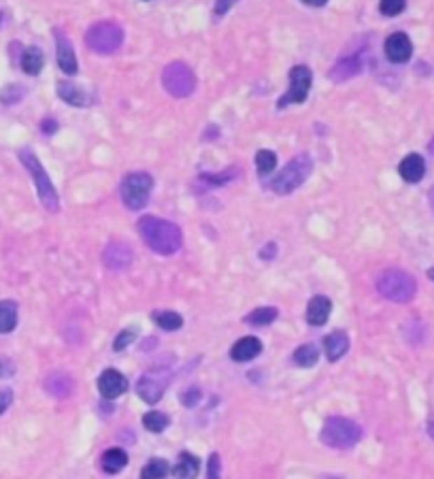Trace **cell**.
<instances>
[{"mask_svg": "<svg viewBox=\"0 0 434 479\" xmlns=\"http://www.w3.org/2000/svg\"><path fill=\"white\" fill-rule=\"evenodd\" d=\"M234 179V171H226V173H220V175H200V181H206L209 186H226L228 181Z\"/></svg>", "mask_w": 434, "mask_h": 479, "instance_id": "obj_34", "label": "cell"}, {"mask_svg": "<svg viewBox=\"0 0 434 479\" xmlns=\"http://www.w3.org/2000/svg\"><path fill=\"white\" fill-rule=\"evenodd\" d=\"M124 43V30L120 24L115 22H98L94 26H90L88 34H85V45L94 51V53H113L122 47Z\"/></svg>", "mask_w": 434, "mask_h": 479, "instance_id": "obj_6", "label": "cell"}, {"mask_svg": "<svg viewBox=\"0 0 434 479\" xmlns=\"http://www.w3.org/2000/svg\"><path fill=\"white\" fill-rule=\"evenodd\" d=\"M413 53L411 39L405 32H394L386 39V58L394 64H405L409 62Z\"/></svg>", "mask_w": 434, "mask_h": 479, "instance_id": "obj_13", "label": "cell"}, {"mask_svg": "<svg viewBox=\"0 0 434 479\" xmlns=\"http://www.w3.org/2000/svg\"><path fill=\"white\" fill-rule=\"evenodd\" d=\"M136 230L143 239V243L160 254V256H173L181 249L183 245V235H181V228L169 220H160V218H153V216H145L139 220L136 224Z\"/></svg>", "mask_w": 434, "mask_h": 479, "instance_id": "obj_1", "label": "cell"}, {"mask_svg": "<svg viewBox=\"0 0 434 479\" xmlns=\"http://www.w3.org/2000/svg\"><path fill=\"white\" fill-rule=\"evenodd\" d=\"M134 339H136V328H124V331L115 337V341H113V352L126 349L128 345H132Z\"/></svg>", "mask_w": 434, "mask_h": 479, "instance_id": "obj_33", "label": "cell"}, {"mask_svg": "<svg viewBox=\"0 0 434 479\" xmlns=\"http://www.w3.org/2000/svg\"><path fill=\"white\" fill-rule=\"evenodd\" d=\"M58 128H60V124H58L56 120H51V118H47V120H43V122H41V130H43V134H53V132H58Z\"/></svg>", "mask_w": 434, "mask_h": 479, "instance_id": "obj_40", "label": "cell"}, {"mask_svg": "<svg viewBox=\"0 0 434 479\" xmlns=\"http://www.w3.org/2000/svg\"><path fill=\"white\" fill-rule=\"evenodd\" d=\"M277 167V155L275 151L270 149H260L255 153V169H258V175L260 177H266L268 173H273Z\"/></svg>", "mask_w": 434, "mask_h": 479, "instance_id": "obj_30", "label": "cell"}, {"mask_svg": "<svg viewBox=\"0 0 434 479\" xmlns=\"http://www.w3.org/2000/svg\"><path fill=\"white\" fill-rule=\"evenodd\" d=\"M323 349H326V358L330 362H337L339 358H343L349 349V337L343 331H335L328 337L323 339Z\"/></svg>", "mask_w": 434, "mask_h": 479, "instance_id": "obj_20", "label": "cell"}, {"mask_svg": "<svg viewBox=\"0 0 434 479\" xmlns=\"http://www.w3.org/2000/svg\"><path fill=\"white\" fill-rule=\"evenodd\" d=\"M277 309L275 307H260V309H253L249 315H245V324H251V326H268L270 322H275L277 319Z\"/></svg>", "mask_w": 434, "mask_h": 479, "instance_id": "obj_27", "label": "cell"}, {"mask_svg": "<svg viewBox=\"0 0 434 479\" xmlns=\"http://www.w3.org/2000/svg\"><path fill=\"white\" fill-rule=\"evenodd\" d=\"M20 64H22V71L26 75H38L43 71V64H45V56L43 51L34 45L26 47L22 51V58H20Z\"/></svg>", "mask_w": 434, "mask_h": 479, "instance_id": "obj_23", "label": "cell"}, {"mask_svg": "<svg viewBox=\"0 0 434 479\" xmlns=\"http://www.w3.org/2000/svg\"><path fill=\"white\" fill-rule=\"evenodd\" d=\"M360 71H362V60L358 56H349V58H341L339 62H335V67L328 71V77L335 83H345L347 79L356 77Z\"/></svg>", "mask_w": 434, "mask_h": 479, "instance_id": "obj_18", "label": "cell"}, {"mask_svg": "<svg viewBox=\"0 0 434 479\" xmlns=\"http://www.w3.org/2000/svg\"><path fill=\"white\" fill-rule=\"evenodd\" d=\"M260 352H262V341L258 337H243L232 345L230 358L234 362H249L255 356H260Z\"/></svg>", "mask_w": 434, "mask_h": 479, "instance_id": "obj_19", "label": "cell"}, {"mask_svg": "<svg viewBox=\"0 0 434 479\" xmlns=\"http://www.w3.org/2000/svg\"><path fill=\"white\" fill-rule=\"evenodd\" d=\"M56 58H58V67L62 69V73L66 75H77L79 64H77V56H75V49L73 43L69 41V36H64L62 32H56Z\"/></svg>", "mask_w": 434, "mask_h": 479, "instance_id": "obj_14", "label": "cell"}, {"mask_svg": "<svg viewBox=\"0 0 434 479\" xmlns=\"http://www.w3.org/2000/svg\"><path fill=\"white\" fill-rule=\"evenodd\" d=\"M428 435L434 439V419H430V422H428Z\"/></svg>", "mask_w": 434, "mask_h": 479, "instance_id": "obj_44", "label": "cell"}, {"mask_svg": "<svg viewBox=\"0 0 434 479\" xmlns=\"http://www.w3.org/2000/svg\"><path fill=\"white\" fill-rule=\"evenodd\" d=\"M220 471H222L220 456H217V454H211V456H209V466H206V479H222Z\"/></svg>", "mask_w": 434, "mask_h": 479, "instance_id": "obj_36", "label": "cell"}, {"mask_svg": "<svg viewBox=\"0 0 434 479\" xmlns=\"http://www.w3.org/2000/svg\"><path fill=\"white\" fill-rule=\"evenodd\" d=\"M319 439L323 445H328L332 450H349L362 439V429L358 422L349 417L332 415L323 422Z\"/></svg>", "mask_w": 434, "mask_h": 479, "instance_id": "obj_2", "label": "cell"}, {"mask_svg": "<svg viewBox=\"0 0 434 479\" xmlns=\"http://www.w3.org/2000/svg\"><path fill=\"white\" fill-rule=\"evenodd\" d=\"M126 390H128V380L122 375L120 370L106 368V370L100 373V377H98V392L102 394V398L113 401V398L122 396Z\"/></svg>", "mask_w": 434, "mask_h": 479, "instance_id": "obj_12", "label": "cell"}, {"mask_svg": "<svg viewBox=\"0 0 434 479\" xmlns=\"http://www.w3.org/2000/svg\"><path fill=\"white\" fill-rule=\"evenodd\" d=\"M11 375H15V364L9 358L0 356V380H7Z\"/></svg>", "mask_w": 434, "mask_h": 479, "instance_id": "obj_38", "label": "cell"}, {"mask_svg": "<svg viewBox=\"0 0 434 479\" xmlns=\"http://www.w3.org/2000/svg\"><path fill=\"white\" fill-rule=\"evenodd\" d=\"M167 475H169V462L162 458H151L141 471V479H164Z\"/></svg>", "mask_w": 434, "mask_h": 479, "instance_id": "obj_31", "label": "cell"}, {"mask_svg": "<svg viewBox=\"0 0 434 479\" xmlns=\"http://www.w3.org/2000/svg\"><path fill=\"white\" fill-rule=\"evenodd\" d=\"M311 171H313L311 155L309 153H298L286 165V169L273 181H270V190H273L275 194H281V196L292 194L296 188H300L307 181Z\"/></svg>", "mask_w": 434, "mask_h": 479, "instance_id": "obj_4", "label": "cell"}, {"mask_svg": "<svg viewBox=\"0 0 434 479\" xmlns=\"http://www.w3.org/2000/svg\"><path fill=\"white\" fill-rule=\"evenodd\" d=\"M18 326V305L13 300L0 303V335H9Z\"/></svg>", "mask_w": 434, "mask_h": 479, "instance_id": "obj_25", "label": "cell"}, {"mask_svg": "<svg viewBox=\"0 0 434 479\" xmlns=\"http://www.w3.org/2000/svg\"><path fill=\"white\" fill-rule=\"evenodd\" d=\"M102 262L108 271H126L132 264V249L124 241H111L102 251Z\"/></svg>", "mask_w": 434, "mask_h": 479, "instance_id": "obj_11", "label": "cell"}, {"mask_svg": "<svg viewBox=\"0 0 434 479\" xmlns=\"http://www.w3.org/2000/svg\"><path fill=\"white\" fill-rule=\"evenodd\" d=\"M311 83H313L311 71L307 67H302V64L300 67H294L290 71V90L277 102L279 109H284V106H288V104H300V102H304L307 96H309Z\"/></svg>", "mask_w": 434, "mask_h": 479, "instance_id": "obj_10", "label": "cell"}, {"mask_svg": "<svg viewBox=\"0 0 434 479\" xmlns=\"http://www.w3.org/2000/svg\"><path fill=\"white\" fill-rule=\"evenodd\" d=\"M377 290L384 298H388L392 303H409V300H413V296L417 292V284H415L413 275H409L407 271L388 269L379 275Z\"/></svg>", "mask_w": 434, "mask_h": 479, "instance_id": "obj_3", "label": "cell"}, {"mask_svg": "<svg viewBox=\"0 0 434 479\" xmlns=\"http://www.w3.org/2000/svg\"><path fill=\"white\" fill-rule=\"evenodd\" d=\"M126 464H128V454L122 447H108L100 458V466L108 475H115V473L124 471Z\"/></svg>", "mask_w": 434, "mask_h": 479, "instance_id": "obj_22", "label": "cell"}, {"mask_svg": "<svg viewBox=\"0 0 434 479\" xmlns=\"http://www.w3.org/2000/svg\"><path fill=\"white\" fill-rule=\"evenodd\" d=\"M58 96H60L64 102L73 104V106H88V104H90L88 92H85L81 85L73 83V81H60V83H58Z\"/></svg>", "mask_w": 434, "mask_h": 479, "instance_id": "obj_21", "label": "cell"}, {"mask_svg": "<svg viewBox=\"0 0 434 479\" xmlns=\"http://www.w3.org/2000/svg\"><path fill=\"white\" fill-rule=\"evenodd\" d=\"M169 424H171V417H169L167 413L149 411V413L143 415V426H145V429H147L149 433H153V435H160L162 431L167 429Z\"/></svg>", "mask_w": 434, "mask_h": 479, "instance_id": "obj_28", "label": "cell"}, {"mask_svg": "<svg viewBox=\"0 0 434 479\" xmlns=\"http://www.w3.org/2000/svg\"><path fill=\"white\" fill-rule=\"evenodd\" d=\"M398 173L400 177L407 181V183H417L424 179L426 175V162H424V158L419 153H409L400 160V165H398Z\"/></svg>", "mask_w": 434, "mask_h": 479, "instance_id": "obj_16", "label": "cell"}, {"mask_svg": "<svg viewBox=\"0 0 434 479\" xmlns=\"http://www.w3.org/2000/svg\"><path fill=\"white\" fill-rule=\"evenodd\" d=\"M317 360H319V349H317L313 343H304V345H300V347L294 352V362H296L298 366L311 368V366L317 364Z\"/></svg>", "mask_w": 434, "mask_h": 479, "instance_id": "obj_29", "label": "cell"}, {"mask_svg": "<svg viewBox=\"0 0 434 479\" xmlns=\"http://www.w3.org/2000/svg\"><path fill=\"white\" fill-rule=\"evenodd\" d=\"M11 403H13V392L11 390H3V392H0V415H3L9 409Z\"/></svg>", "mask_w": 434, "mask_h": 479, "instance_id": "obj_39", "label": "cell"}, {"mask_svg": "<svg viewBox=\"0 0 434 479\" xmlns=\"http://www.w3.org/2000/svg\"><path fill=\"white\" fill-rule=\"evenodd\" d=\"M332 313V303L328 296H313L307 307V322L311 326H323Z\"/></svg>", "mask_w": 434, "mask_h": 479, "instance_id": "obj_17", "label": "cell"}, {"mask_svg": "<svg viewBox=\"0 0 434 479\" xmlns=\"http://www.w3.org/2000/svg\"><path fill=\"white\" fill-rule=\"evenodd\" d=\"M151 190H153V177L149 173H141V171L126 175L124 181H122V186H120L122 200H124V204L130 211L143 209L149 202Z\"/></svg>", "mask_w": 434, "mask_h": 479, "instance_id": "obj_7", "label": "cell"}, {"mask_svg": "<svg viewBox=\"0 0 434 479\" xmlns=\"http://www.w3.org/2000/svg\"><path fill=\"white\" fill-rule=\"evenodd\" d=\"M20 160H22L24 167L28 169V173H30L32 179H34V186H36V192H38V198H41L43 207H45L47 211H58V209H60L58 192H56V188H53L49 175L45 173L43 165L38 162V158L32 153V149L24 147V149L20 151Z\"/></svg>", "mask_w": 434, "mask_h": 479, "instance_id": "obj_5", "label": "cell"}, {"mask_svg": "<svg viewBox=\"0 0 434 479\" xmlns=\"http://www.w3.org/2000/svg\"><path fill=\"white\" fill-rule=\"evenodd\" d=\"M73 390H75V382L69 373L58 370V373H51V375L45 377V392L51 394L53 398L64 401L73 394Z\"/></svg>", "mask_w": 434, "mask_h": 479, "instance_id": "obj_15", "label": "cell"}, {"mask_svg": "<svg viewBox=\"0 0 434 479\" xmlns=\"http://www.w3.org/2000/svg\"><path fill=\"white\" fill-rule=\"evenodd\" d=\"M405 7H407V0H382V3H379V11L388 18L400 15L405 11Z\"/></svg>", "mask_w": 434, "mask_h": 479, "instance_id": "obj_32", "label": "cell"}, {"mask_svg": "<svg viewBox=\"0 0 434 479\" xmlns=\"http://www.w3.org/2000/svg\"><path fill=\"white\" fill-rule=\"evenodd\" d=\"M234 3H237V0H217V3H215V15H224Z\"/></svg>", "mask_w": 434, "mask_h": 479, "instance_id": "obj_42", "label": "cell"}, {"mask_svg": "<svg viewBox=\"0 0 434 479\" xmlns=\"http://www.w3.org/2000/svg\"><path fill=\"white\" fill-rule=\"evenodd\" d=\"M428 277H430V279L434 282V269H430V271H428Z\"/></svg>", "mask_w": 434, "mask_h": 479, "instance_id": "obj_45", "label": "cell"}, {"mask_svg": "<svg viewBox=\"0 0 434 479\" xmlns=\"http://www.w3.org/2000/svg\"><path fill=\"white\" fill-rule=\"evenodd\" d=\"M24 96V90L18 88V85H9L5 88L3 92H0V102H5V104H13V102H20Z\"/></svg>", "mask_w": 434, "mask_h": 479, "instance_id": "obj_35", "label": "cell"}, {"mask_svg": "<svg viewBox=\"0 0 434 479\" xmlns=\"http://www.w3.org/2000/svg\"><path fill=\"white\" fill-rule=\"evenodd\" d=\"M304 5H309V7H323L326 3H328V0H302Z\"/></svg>", "mask_w": 434, "mask_h": 479, "instance_id": "obj_43", "label": "cell"}, {"mask_svg": "<svg viewBox=\"0 0 434 479\" xmlns=\"http://www.w3.org/2000/svg\"><path fill=\"white\" fill-rule=\"evenodd\" d=\"M167 386H169L167 368L155 366L149 373H145V375H141V380L136 382V394L141 396V401L155 405L162 398V394H164Z\"/></svg>", "mask_w": 434, "mask_h": 479, "instance_id": "obj_9", "label": "cell"}, {"mask_svg": "<svg viewBox=\"0 0 434 479\" xmlns=\"http://www.w3.org/2000/svg\"><path fill=\"white\" fill-rule=\"evenodd\" d=\"M200 390L198 388H188L186 392H181V405L183 407H196L200 403Z\"/></svg>", "mask_w": 434, "mask_h": 479, "instance_id": "obj_37", "label": "cell"}, {"mask_svg": "<svg viewBox=\"0 0 434 479\" xmlns=\"http://www.w3.org/2000/svg\"><path fill=\"white\" fill-rule=\"evenodd\" d=\"M275 256H277V245H275V243L264 245L262 251H260V258H262V260H273Z\"/></svg>", "mask_w": 434, "mask_h": 479, "instance_id": "obj_41", "label": "cell"}, {"mask_svg": "<svg viewBox=\"0 0 434 479\" xmlns=\"http://www.w3.org/2000/svg\"><path fill=\"white\" fill-rule=\"evenodd\" d=\"M162 88L173 98H188L196 90V75L186 62H171L162 71Z\"/></svg>", "mask_w": 434, "mask_h": 479, "instance_id": "obj_8", "label": "cell"}, {"mask_svg": "<svg viewBox=\"0 0 434 479\" xmlns=\"http://www.w3.org/2000/svg\"><path fill=\"white\" fill-rule=\"evenodd\" d=\"M200 471V460L196 456H192L190 452H183L177 460V464L173 466V473L177 479H196Z\"/></svg>", "mask_w": 434, "mask_h": 479, "instance_id": "obj_24", "label": "cell"}, {"mask_svg": "<svg viewBox=\"0 0 434 479\" xmlns=\"http://www.w3.org/2000/svg\"><path fill=\"white\" fill-rule=\"evenodd\" d=\"M151 317L162 331H169V333H175L183 326V317L177 311H153Z\"/></svg>", "mask_w": 434, "mask_h": 479, "instance_id": "obj_26", "label": "cell"}]
</instances>
